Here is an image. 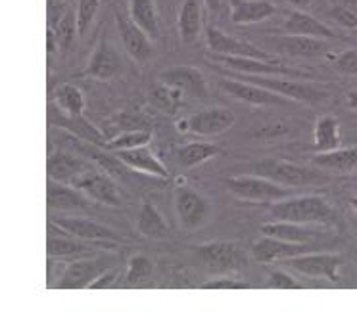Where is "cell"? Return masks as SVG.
Listing matches in <instances>:
<instances>
[{"instance_id":"cell-23","label":"cell","mask_w":357,"mask_h":316,"mask_svg":"<svg viewBox=\"0 0 357 316\" xmlns=\"http://www.w3.org/2000/svg\"><path fill=\"white\" fill-rule=\"evenodd\" d=\"M288 264L307 276H336V269L340 259L334 255H300L294 259H288Z\"/></svg>"},{"instance_id":"cell-46","label":"cell","mask_w":357,"mask_h":316,"mask_svg":"<svg viewBox=\"0 0 357 316\" xmlns=\"http://www.w3.org/2000/svg\"><path fill=\"white\" fill-rule=\"evenodd\" d=\"M338 2H340V6H344V8L357 12V0H338Z\"/></svg>"},{"instance_id":"cell-30","label":"cell","mask_w":357,"mask_h":316,"mask_svg":"<svg viewBox=\"0 0 357 316\" xmlns=\"http://www.w3.org/2000/svg\"><path fill=\"white\" fill-rule=\"evenodd\" d=\"M219 154V148L215 144H206V142H190L187 146L178 148L177 157L183 167H196L202 165L213 155Z\"/></svg>"},{"instance_id":"cell-39","label":"cell","mask_w":357,"mask_h":316,"mask_svg":"<svg viewBox=\"0 0 357 316\" xmlns=\"http://www.w3.org/2000/svg\"><path fill=\"white\" fill-rule=\"evenodd\" d=\"M334 65L344 75H357V48L346 50L344 54L338 56Z\"/></svg>"},{"instance_id":"cell-12","label":"cell","mask_w":357,"mask_h":316,"mask_svg":"<svg viewBox=\"0 0 357 316\" xmlns=\"http://www.w3.org/2000/svg\"><path fill=\"white\" fill-rule=\"evenodd\" d=\"M77 190L85 193L86 198H91L94 201H100L104 205L109 207H117L121 203L119 192H117V186L114 184V180L108 177V173H98L93 171L89 177H85L77 186Z\"/></svg>"},{"instance_id":"cell-18","label":"cell","mask_w":357,"mask_h":316,"mask_svg":"<svg viewBox=\"0 0 357 316\" xmlns=\"http://www.w3.org/2000/svg\"><path fill=\"white\" fill-rule=\"evenodd\" d=\"M305 251V246L302 244H290L277 238H264L254 246V259L257 262H275V261H288L294 259Z\"/></svg>"},{"instance_id":"cell-24","label":"cell","mask_w":357,"mask_h":316,"mask_svg":"<svg viewBox=\"0 0 357 316\" xmlns=\"http://www.w3.org/2000/svg\"><path fill=\"white\" fill-rule=\"evenodd\" d=\"M48 205L60 211H83L86 209V196L77 188L50 180L48 184Z\"/></svg>"},{"instance_id":"cell-49","label":"cell","mask_w":357,"mask_h":316,"mask_svg":"<svg viewBox=\"0 0 357 316\" xmlns=\"http://www.w3.org/2000/svg\"><path fill=\"white\" fill-rule=\"evenodd\" d=\"M58 2H63V0H58Z\"/></svg>"},{"instance_id":"cell-10","label":"cell","mask_w":357,"mask_h":316,"mask_svg":"<svg viewBox=\"0 0 357 316\" xmlns=\"http://www.w3.org/2000/svg\"><path fill=\"white\" fill-rule=\"evenodd\" d=\"M218 60L225 68L234 71H241V73H248V75H264V77H300L302 73L290 68L280 65L279 62H267V60H254V58H233V56H218Z\"/></svg>"},{"instance_id":"cell-48","label":"cell","mask_w":357,"mask_h":316,"mask_svg":"<svg viewBox=\"0 0 357 316\" xmlns=\"http://www.w3.org/2000/svg\"><path fill=\"white\" fill-rule=\"evenodd\" d=\"M155 2H158V4H163V0H155Z\"/></svg>"},{"instance_id":"cell-7","label":"cell","mask_w":357,"mask_h":316,"mask_svg":"<svg viewBox=\"0 0 357 316\" xmlns=\"http://www.w3.org/2000/svg\"><path fill=\"white\" fill-rule=\"evenodd\" d=\"M93 171V165L86 159H81L77 155L68 154V152H56L48 159V177H50V180L60 182V184L73 186V188L83 178L89 177Z\"/></svg>"},{"instance_id":"cell-20","label":"cell","mask_w":357,"mask_h":316,"mask_svg":"<svg viewBox=\"0 0 357 316\" xmlns=\"http://www.w3.org/2000/svg\"><path fill=\"white\" fill-rule=\"evenodd\" d=\"M106 272V262L104 261H77L68 267L66 274L60 280V287L66 290H77L85 285H93L98 278Z\"/></svg>"},{"instance_id":"cell-42","label":"cell","mask_w":357,"mask_h":316,"mask_svg":"<svg viewBox=\"0 0 357 316\" xmlns=\"http://www.w3.org/2000/svg\"><path fill=\"white\" fill-rule=\"evenodd\" d=\"M287 2L288 4H292L296 10H303V12L313 4V0H287Z\"/></svg>"},{"instance_id":"cell-32","label":"cell","mask_w":357,"mask_h":316,"mask_svg":"<svg viewBox=\"0 0 357 316\" xmlns=\"http://www.w3.org/2000/svg\"><path fill=\"white\" fill-rule=\"evenodd\" d=\"M56 104L68 117H81L85 109L83 93L75 85H62L54 94Z\"/></svg>"},{"instance_id":"cell-14","label":"cell","mask_w":357,"mask_h":316,"mask_svg":"<svg viewBox=\"0 0 357 316\" xmlns=\"http://www.w3.org/2000/svg\"><path fill=\"white\" fill-rule=\"evenodd\" d=\"M116 157L119 161L123 163L125 167L129 169L140 171V173H148L152 177L165 178L169 175L167 167L163 165L158 157L154 155V152L148 146L132 148V150H123V152H116Z\"/></svg>"},{"instance_id":"cell-29","label":"cell","mask_w":357,"mask_h":316,"mask_svg":"<svg viewBox=\"0 0 357 316\" xmlns=\"http://www.w3.org/2000/svg\"><path fill=\"white\" fill-rule=\"evenodd\" d=\"M340 144V129L334 117H321L315 125V144L319 152H333Z\"/></svg>"},{"instance_id":"cell-35","label":"cell","mask_w":357,"mask_h":316,"mask_svg":"<svg viewBox=\"0 0 357 316\" xmlns=\"http://www.w3.org/2000/svg\"><path fill=\"white\" fill-rule=\"evenodd\" d=\"M52 29H54L56 33V39H58V47H60V50H68V48L71 47V42H73L75 31L79 33L77 16H73L71 12H68Z\"/></svg>"},{"instance_id":"cell-21","label":"cell","mask_w":357,"mask_h":316,"mask_svg":"<svg viewBox=\"0 0 357 316\" xmlns=\"http://www.w3.org/2000/svg\"><path fill=\"white\" fill-rule=\"evenodd\" d=\"M56 224L79 239H117V234L109 230L108 226L94 223L91 219H71V216H60L56 219Z\"/></svg>"},{"instance_id":"cell-9","label":"cell","mask_w":357,"mask_h":316,"mask_svg":"<svg viewBox=\"0 0 357 316\" xmlns=\"http://www.w3.org/2000/svg\"><path fill=\"white\" fill-rule=\"evenodd\" d=\"M117 27H119V37L123 42L125 52L137 63L146 62L152 56V42H150L152 39L132 22L131 17L123 16V14H117Z\"/></svg>"},{"instance_id":"cell-1","label":"cell","mask_w":357,"mask_h":316,"mask_svg":"<svg viewBox=\"0 0 357 316\" xmlns=\"http://www.w3.org/2000/svg\"><path fill=\"white\" fill-rule=\"evenodd\" d=\"M248 169L256 177L267 178V180L277 182L280 186H287V188L325 182V178L321 177L317 171L296 165V163L282 161V159H264V161L250 165Z\"/></svg>"},{"instance_id":"cell-45","label":"cell","mask_w":357,"mask_h":316,"mask_svg":"<svg viewBox=\"0 0 357 316\" xmlns=\"http://www.w3.org/2000/svg\"><path fill=\"white\" fill-rule=\"evenodd\" d=\"M204 4L210 12H219V8H221V0H204Z\"/></svg>"},{"instance_id":"cell-11","label":"cell","mask_w":357,"mask_h":316,"mask_svg":"<svg viewBox=\"0 0 357 316\" xmlns=\"http://www.w3.org/2000/svg\"><path fill=\"white\" fill-rule=\"evenodd\" d=\"M234 123V113L223 108H210L196 113L187 121L188 129L202 136H218L227 132Z\"/></svg>"},{"instance_id":"cell-13","label":"cell","mask_w":357,"mask_h":316,"mask_svg":"<svg viewBox=\"0 0 357 316\" xmlns=\"http://www.w3.org/2000/svg\"><path fill=\"white\" fill-rule=\"evenodd\" d=\"M219 86L225 90L227 94H231L233 98L252 106H271V104H280L279 94L271 93V90H265L261 86L252 85L248 81H233V79H223L219 81Z\"/></svg>"},{"instance_id":"cell-36","label":"cell","mask_w":357,"mask_h":316,"mask_svg":"<svg viewBox=\"0 0 357 316\" xmlns=\"http://www.w3.org/2000/svg\"><path fill=\"white\" fill-rule=\"evenodd\" d=\"M181 96H183L181 90H175V88H169V86L162 85L160 88H154V90H152V94H150V102H152L158 109L169 111L171 113V111L178 106Z\"/></svg>"},{"instance_id":"cell-25","label":"cell","mask_w":357,"mask_h":316,"mask_svg":"<svg viewBox=\"0 0 357 316\" xmlns=\"http://www.w3.org/2000/svg\"><path fill=\"white\" fill-rule=\"evenodd\" d=\"M313 165L333 173H349L357 169V148H338L313 157Z\"/></svg>"},{"instance_id":"cell-8","label":"cell","mask_w":357,"mask_h":316,"mask_svg":"<svg viewBox=\"0 0 357 316\" xmlns=\"http://www.w3.org/2000/svg\"><path fill=\"white\" fill-rule=\"evenodd\" d=\"M206 42L208 48L215 56H233V58H254V60H267L273 62V58L269 54H265L264 50H259L250 42L238 40L227 35L225 31H221L218 27H208L206 29Z\"/></svg>"},{"instance_id":"cell-40","label":"cell","mask_w":357,"mask_h":316,"mask_svg":"<svg viewBox=\"0 0 357 316\" xmlns=\"http://www.w3.org/2000/svg\"><path fill=\"white\" fill-rule=\"evenodd\" d=\"M331 16L334 17V22L346 29H357V12L344 8V6H336L331 10Z\"/></svg>"},{"instance_id":"cell-44","label":"cell","mask_w":357,"mask_h":316,"mask_svg":"<svg viewBox=\"0 0 357 316\" xmlns=\"http://www.w3.org/2000/svg\"><path fill=\"white\" fill-rule=\"evenodd\" d=\"M346 102L351 109H357V90H351V93L346 94Z\"/></svg>"},{"instance_id":"cell-16","label":"cell","mask_w":357,"mask_h":316,"mask_svg":"<svg viewBox=\"0 0 357 316\" xmlns=\"http://www.w3.org/2000/svg\"><path fill=\"white\" fill-rule=\"evenodd\" d=\"M271 47L280 54L294 56V58H315L328 50L326 40L313 39V37H296V35L273 40Z\"/></svg>"},{"instance_id":"cell-34","label":"cell","mask_w":357,"mask_h":316,"mask_svg":"<svg viewBox=\"0 0 357 316\" xmlns=\"http://www.w3.org/2000/svg\"><path fill=\"white\" fill-rule=\"evenodd\" d=\"M47 249L50 257H73V255L91 253V249L83 244L71 242L68 238H54V236L48 238Z\"/></svg>"},{"instance_id":"cell-5","label":"cell","mask_w":357,"mask_h":316,"mask_svg":"<svg viewBox=\"0 0 357 316\" xmlns=\"http://www.w3.org/2000/svg\"><path fill=\"white\" fill-rule=\"evenodd\" d=\"M196 257L210 274H227L234 272L242 264V255L233 244H208L196 249Z\"/></svg>"},{"instance_id":"cell-19","label":"cell","mask_w":357,"mask_h":316,"mask_svg":"<svg viewBox=\"0 0 357 316\" xmlns=\"http://www.w3.org/2000/svg\"><path fill=\"white\" fill-rule=\"evenodd\" d=\"M275 12L269 0H231V22L236 25L259 24Z\"/></svg>"},{"instance_id":"cell-27","label":"cell","mask_w":357,"mask_h":316,"mask_svg":"<svg viewBox=\"0 0 357 316\" xmlns=\"http://www.w3.org/2000/svg\"><path fill=\"white\" fill-rule=\"evenodd\" d=\"M129 17H131L132 22L139 25L140 29L146 33L152 40L160 37L155 0H131V14H129Z\"/></svg>"},{"instance_id":"cell-17","label":"cell","mask_w":357,"mask_h":316,"mask_svg":"<svg viewBox=\"0 0 357 316\" xmlns=\"http://www.w3.org/2000/svg\"><path fill=\"white\" fill-rule=\"evenodd\" d=\"M177 215L181 219V223L185 224L187 228H198L202 226L206 216H208V203L192 190H178L177 192Z\"/></svg>"},{"instance_id":"cell-31","label":"cell","mask_w":357,"mask_h":316,"mask_svg":"<svg viewBox=\"0 0 357 316\" xmlns=\"http://www.w3.org/2000/svg\"><path fill=\"white\" fill-rule=\"evenodd\" d=\"M139 232L148 238H163L167 234V226L163 223L162 215L158 213L152 201H146L139 213Z\"/></svg>"},{"instance_id":"cell-15","label":"cell","mask_w":357,"mask_h":316,"mask_svg":"<svg viewBox=\"0 0 357 316\" xmlns=\"http://www.w3.org/2000/svg\"><path fill=\"white\" fill-rule=\"evenodd\" d=\"M284 31L288 35H296V37H313V39H333L336 37L331 27L321 24L319 19L303 12V10H292L288 14V19L284 22Z\"/></svg>"},{"instance_id":"cell-33","label":"cell","mask_w":357,"mask_h":316,"mask_svg":"<svg viewBox=\"0 0 357 316\" xmlns=\"http://www.w3.org/2000/svg\"><path fill=\"white\" fill-rule=\"evenodd\" d=\"M150 136H152V132L150 129H142V131H127L121 136H117L112 142L106 144L108 150L112 152H123V150H132V148H140V146H146L148 142H150Z\"/></svg>"},{"instance_id":"cell-47","label":"cell","mask_w":357,"mask_h":316,"mask_svg":"<svg viewBox=\"0 0 357 316\" xmlns=\"http://www.w3.org/2000/svg\"><path fill=\"white\" fill-rule=\"evenodd\" d=\"M351 205H354V209L357 211V198H354V200H351Z\"/></svg>"},{"instance_id":"cell-2","label":"cell","mask_w":357,"mask_h":316,"mask_svg":"<svg viewBox=\"0 0 357 316\" xmlns=\"http://www.w3.org/2000/svg\"><path fill=\"white\" fill-rule=\"evenodd\" d=\"M273 215L279 221L296 224H307V223H326L333 211L328 207L323 198L317 196H305V198H296V200H287L277 203L273 207Z\"/></svg>"},{"instance_id":"cell-4","label":"cell","mask_w":357,"mask_h":316,"mask_svg":"<svg viewBox=\"0 0 357 316\" xmlns=\"http://www.w3.org/2000/svg\"><path fill=\"white\" fill-rule=\"evenodd\" d=\"M231 193L241 200L279 201L290 196L292 190L261 177H231L225 180Z\"/></svg>"},{"instance_id":"cell-37","label":"cell","mask_w":357,"mask_h":316,"mask_svg":"<svg viewBox=\"0 0 357 316\" xmlns=\"http://www.w3.org/2000/svg\"><path fill=\"white\" fill-rule=\"evenodd\" d=\"M98 8H100V0H79L77 6V27H79V35L85 37L91 25H93L94 17L98 14Z\"/></svg>"},{"instance_id":"cell-3","label":"cell","mask_w":357,"mask_h":316,"mask_svg":"<svg viewBox=\"0 0 357 316\" xmlns=\"http://www.w3.org/2000/svg\"><path fill=\"white\" fill-rule=\"evenodd\" d=\"M242 81H248L252 85H257L271 90V93L279 94V96H287L290 100L296 102H323L326 100V93L319 86H313L305 81H298V79L290 77H264V75H248Z\"/></svg>"},{"instance_id":"cell-28","label":"cell","mask_w":357,"mask_h":316,"mask_svg":"<svg viewBox=\"0 0 357 316\" xmlns=\"http://www.w3.org/2000/svg\"><path fill=\"white\" fill-rule=\"evenodd\" d=\"M261 232H264L265 236H269V238L282 239V242H290V244H302V246H305L307 242L313 239V232L307 230L305 226L296 223H287V221L265 224V226H261Z\"/></svg>"},{"instance_id":"cell-6","label":"cell","mask_w":357,"mask_h":316,"mask_svg":"<svg viewBox=\"0 0 357 316\" xmlns=\"http://www.w3.org/2000/svg\"><path fill=\"white\" fill-rule=\"evenodd\" d=\"M158 81L163 86L181 90L183 94H190L198 100H204L208 96V85H206L202 71L190 65H173L169 70H163L158 75Z\"/></svg>"},{"instance_id":"cell-22","label":"cell","mask_w":357,"mask_h":316,"mask_svg":"<svg viewBox=\"0 0 357 316\" xmlns=\"http://www.w3.org/2000/svg\"><path fill=\"white\" fill-rule=\"evenodd\" d=\"M117 71H119V58H117L116 50L109 42L100 40L91 56V62L86 65V73L94 79L109 81Z\"/></svg>"},{"instance_id":"cell-43","label":"cell","mask_w":357,"mask_h":316,"mask_svg":"<svg viewBox=\"0 0 357 316\" xmlns=\"http://www.w3.org/2000/svg\"><path fill=\"white\" fill-rule=\"evenodd\" d=\"M211 290H215V287H234V290H241V287H246L244 284H231L229 280H223V282H219V284H211L208 285Z\"/></svg>"},{"instance_id":"cell-41","label":"cell","mask_w":357,"mask_h":316,"mask_svg":"<svg viewBox=\"0 0 357 316\" xmlns=\"http://www.w3.org/2000/svg\"><path fill=\"white\" fill-rule=\"evenodd\" d=\"M269 282H271L273 287H280V290H294L298 287L292 278L284 274V272H275L271 278H269Z\"/></svg>"},{"instance_id":"cell-38","label":"cell","mask_w":357,"mask_h":316,"mask_svg":"<svg viewBox=\"0 0 357 316\" xmlns=\"http://www.w3.org/2000/svg\"><path fill=\"white\" fill-rule=\"evenodd\" d=\"M152 269H154V264H152L150 259L142 257V255L132 257L131 262H129V270H127V282L129 284H142V282H146L150 274H152Z\"/></svg>"},{"instance_id":"cell-26","label":"cell","mask_w":357,"mask_h":316,"mask_svg":"<svg viewBox=\"0 0 357 316\" xmlns=\"http://www.w3.org/2000/svg\"><path fill=\"white\" fill-rule=\"evenodd\" d=\"M178 35L183 42H195L200 37V27H202V14H200V4L198 0H185L181 12H178Z\"/></svg>"}]
</instances>
